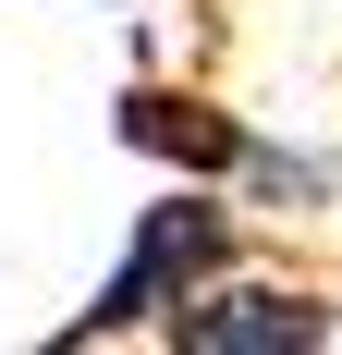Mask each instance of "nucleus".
<instances>
[{
  "mask_svg": "<svg viewBox=\"0 0 342 355\" xmlns=\"http://www.w3.org/2000/svg\"><path fill=\"white\" fill-rule=\"evenodd\" d=\"M159 331L183 355H306V343H330L342 319H318V294H294V282H208V294H183Z\"/></svg>",
  "mask_w": 342,
  "mask_h": 355,
  "instance_id": "nucleus-2",
  "label": "nucleus"
},
{
  "mask_svg": "<svg viewBox=\"0 0 342 355\" xmlns=\"http://www.w3.org/2000/svg\"><path fill=\"white\" fill-rule=\"evenodd\" d=\"M123 135L159 147V159H183V172H244V159H257L244 123H220L208 98H171V86H135V98H123Z\"/></svg>",
  "mask_w": 342,
  "mask_h": 355,
  "instance_id": "nucleus-3",
  "label": "nucleus"
},
{
  "mask_svg": "<svg viewBox=\"0 0 342 355\" xmlns=\"http://www.w3.org/2000/svg\"><path fill=\"white\" fill-rule=\"evenodd\" d=\"M220 270H233V209H208V196H159V209H135V245H123V270L86 294V319H73L62 343L147 331V319H171L183 294H208Z\"/></svg>",
  "mask_w": 342,
  "mask_h": 355,
  "instance_id": "nucleus-1",
  "label": "nucleus"
}]
</instances>
